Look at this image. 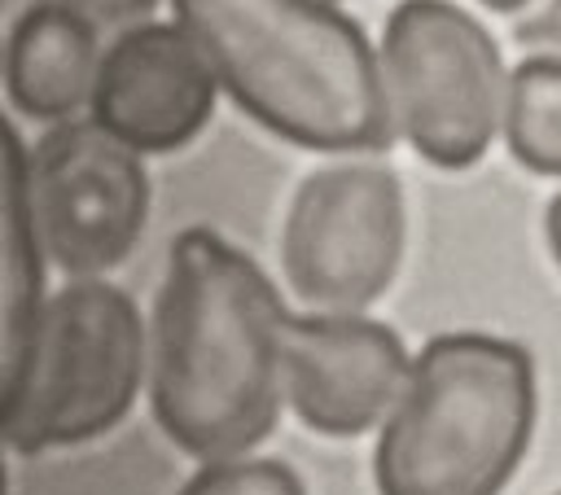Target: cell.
<instances>
[{"mask_svg": "<svg viewBox=\"0 0 561 495\" xmlns=\"http://www.w3.org/2000/svg\"><path fill=\"white\" fill-rule=\"evenodd\" d=\"M285 315L259 263L215 228L171 241L145 372L153 421L184 456L232 460L272 434Z\"/></svg>", "mask_w": 561, "mask_h": 495, "instance_id": "6da1fadb", "label": "cell"}, {"mask_svg": "<svg viewBox=\"0 0 561 495\" xmlns=\"http://www.w3.org/2000/svg\"><path fill=\"white\" fill-rule=\"evenodd\" d=\"M219 92L272 136L320 153L394 140L381 66L333 0H171Z\"/></svg>", "mask_w": 561, "mask_h": 495, "instance_id": "7a4b0ae2", "label": "cell"}, {"mask_svg": "<svg viewBox=\"0 0 561 495\" xmlns=\"http://www.w3.org/2000/svg\"><path fill=\"white\" fill-rule=\"evenodd\" d=\"M535 429V359L491 333H438L373 451L377 495H500Z\"/></svg>", "mask_w": 561, "mask_h": 495, "instance_id": "3957f363", "label": "cell"}, {"mask_svg": "<svg viewBox=\"0 0 561 495\" xmlns=\"http://www.w3.org/2000/svg\"><path fill=\"white\" fill-rule=\"evenodd\" d=\"M145 368L149 337L136 302L101 276L70 280L39 307L0 442L35 456L101 438L136 403Z\"/></svg>", "mask_w": 561, "mask_h": 495, "instance_id": "277c9868", "label": "cell"}, {"mask_svg": "<svg viewBox=\"0 0 561 495\" xmlns=\"http://www.w3.org/2000/svg\"><path fill=\"white\" fill-rule=\"evenodd\" d=\"M381 88L394 131L443 166H473L504 114V61L486 26L451 0H399L381 31Z\"/></svg>", "mask_w": 561, "mask_h": 495, "instance_id": "5b68a950", "label": "cell"}, {"mask_svg": "<svg viewBox=\"0 0 561 495\" xmlns=\"http://www.w3.org/2000/svg\"><path fill=\"white\" fill-rule=\"evenodd\" d=\"M403 258V188L394 171L342 162L307 175L280 228V272L302 307L359 315Z\"/></svg>", "mask_w": 561, "mask_h": 495, "instance_id": "8992f818", "label": "cell"}, {"mask_svg": "<svg viewBox=\"0 0 561 495\" xmlns=\"http://www.w3.org/2000/svg\"><path fill=\"white\" fill-rule=\"evenodd\" d=\"M26 206L39 254L70 280H92L118 267L145 232L149 175L140 153L92 118H66L26 153Z\"/></svg>", "mask_w": 561, "mask_h": 495, "instance_id": "52a82bcc", "label": "cell"}, {"mask_svg": "<svg viewBox=\"0 0 561 495\" xmlns=\"http://www.w3.org/2000/svg\"><path fill=\"white\" fill-rule=\"evenodd\" d=\"M412 355L368 315L302 311L280 329V399L329 438H355L386 421L403 394Z\"/></svg>", "mask_w": 561, "mask_h": 495, "instance_id": "ba28073f", "label": "cell"}, {"mask_svg": "<svg viewBox=\"0 0 561 495\" xmlns=\"http://www.w3.org/2000/svg\"><path fill=\"white\" fill-rule=\"evenodd\" d=\"M219 83L180 22H140L118 31L96 61L92 123L131 153H171L215 114Z\"/></svg>", "mask_w": 561, "mask_h": 495, "instance_id": "9c48e42d", "label": "cell"}, {"mask_svg": "<svg viewBox=\"0 0 561 495\" xmlns=\"http://www.w3.org/2000/svg\"><path fill=\"white\" fill-rule=\"evenodd\" d=\"M101 31L70 0H35L9 31L0 74L9 101L35 123H66L92 101Z\"/></svg>", "mask_w": 561, "mask_h": 495, "instance_id": "30bf717a", "label": "cell"}, {"mask_svg": "<svg viewBox=\"0 0 561 495\" xmlns=\"http://www.w3.org/2000/svg\"><path fill=\"white\" fill-rule=\"evenodd\" d=\"M44 307V254L26 206V149L0 114V416L18 390Z\"/></svg>", "mask_w": 561, "mask_h": 495, "instance_id": "8fae6325", "label": "cell"}, {"mask_svg": "<svg viewBox=\"0 0 561 495\" xmlns=\"http://www.w3.org/2000/svg\"><path fill=\"white\" fill-rule=\"evenodd\" d=\"M500 131L526 171L561 175V53L526 57L513 66Z\"/></svg>", "mask_w": 561, "mask_h": 495, "instance_id": "7c38bea8", "label": "cell"}, {"mask_svg": "<svg viewBox=\"0 0 561 495\" xmlns=\"http://www.w3.org/2000/svg\"><path fill=\"white\" fill-rule=\"evenodd\" d=\"M180 495H307V491H302V477L280 460L232 456V460L202 464Z\"/></svg>", "mask_w": 561, "mask_h": 495, "instance_id": "4fadbf2b", "label": "cell"}, {"mask_svg": "<svg viewBox=\"0 0 561 495\" xmlns=\"http://www.w3.org/2000/svg\"><path fill=\"white\" fill-rule=\"evenodd\" d=\"M96 31L101 26H114V31H127V26H140V22H149V13H153V4L158 0H70Z\"/></svg>", "mask_w": 561, "mask_h": 495, "instance_id": "5bb4252c", "label": "cell"}, {"mask_svg": "<svg viewBox=\"0 0 561 495\" xmlns=\"http://www.w3.org/2000/svg\"><path fill=\"white\" fill-rule=\"evenodd\" d=\"M517 39L522 44H543V48H557L561 53V0H548L535 18H526L517 26Z\"/></svg>", "mask_w": 561, "mask_h": 495, "instance_id": "9a60e30c", "label": "cell"}, {"mask_svg": "<svg viewBox=\"0 0 561 495\" xmlns=\"http://www.w3.org/2000/svg\"><path fill=\"white\" fill-rule=\"evenodd\" d=\"M548 245H552V254H557V263H561V193H557L552 206H548Z\"/></svg>", "mask_w": 561, "mask_h": 495, "instance_id": "2e32d148", "label": "cell"}, {"mask_svg": "<svg viewBox=\"0 0 561 495\" xmlns=\"http://www.w3.org/2000/svg\"><path fill=\"white\" fill-rule=\"evenodd\" d=\"M486 9H495V13H508V9H522L526 0H482Z\"/></svg>", "mask_w": 561, "mask_h": 495, "instance_id": "e0dca14e", "label": "cell"}, {"mask_svg": "<svg viewBox=\"0 0 561 495\" xmlns=\"http://www.w3.org/2000/svg\"><path fill=\"white\" fill-rule=\"evenodd\" d=\"M0 495H9V473H4V456H0Z\"/></svg>", "mask_w": 561, "mask_h": 495, "instance_id": "ac0fdd59", "label": "cell"}, {"mask_svg": "<svg viewBox=\"0 0 561 495\" xmlns=\"http://www.w3.org/2000/svg\"><path fill=\"white\" fill-rule=\"evenodd\" d=\"M557 495H561V491H557Z\"/></svg>", "mask_w": 561, "mask_h": 495, "instance_id": "d6986e66", "label": "cell"}]
</instances>
